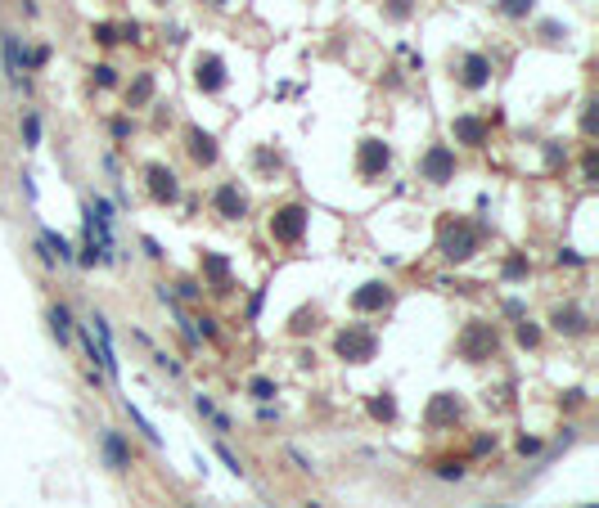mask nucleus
I'll return each mask as SVG.
<instances>
[{"instance_id": "f257e3e1", "label": "nucleus", "mask_w": 599, "mask_h": 508, "mask_svg": "<svg viewBox=\"0 0 599 508\" xmlns=\"http://www.w3.org/2000/svg\"><path fill=\"white\" fill-rule=\"evenodd\" d=\"M482 225H473V220L464 216H442V225H437V252L446 256V261H469L473 252L482 247Z\"/></svg>"}, {"instance_id": "f03ea898", "label": "nucleus", "mask_w": 599, "mask_h": 508, "mask_svg": "<svg viewBox=\"0 0 599 508\" xmlns=\"http://www.w3.org/2000/svg\"><path fill=\"white\" fill-rule=\"evenodd\" d=\"M455 346H460V355L469 365H482V360H492L500 351V333H496V324H487V319H473V324H464Z\"/></svg>"}, {"instance_id": "7ed1b4c3", "label": "nucleus", "mask_w": 599, "mask_h": 508, "mask_svg": "<svg viewBox=\"0 0 599 508\" xmlns=\"http://www.w3.org/2000/svg\"><path fill=\"white\" fill-rule=\"evenodd\" d=\"M334 351L342 360H351V365H365V360H374V351H378V333L365 329V324H347L334 338Z\"/></svg>"}, {"instance_id": "20e7f679", "label": "nucleus", "mask_w": 599, "mask_h": 508, "mask_svg": "<svg viewBox=\"0 0 599 508\" xmlns=\"http://www.w3.org/2000/svg\"><path fill=\"white\" fill-rule=\"evenodd\" d=\"M302 234H307V207L289 203V207H279V212H271V239L279 247H298Z\"/></svg>"}, {"instance_id": "39448f33", "label": "nucleus", "mask_w": 599, "mask_h": 508, "mask_svg": "<svg viewBox=\"0 0 599 508\" xmlns=\"http://www.w3.org/2000/svg\"><path fill=\"white\" fill-rule=\"evenodd\" d=\"M419 176L428 184H450L455 180V148L450 144H428V153L419 158Z\"/></svg>"}, {"instance_id": "423d86ee", "label": "nucleus", "mask_w": 599, "mask_h": 508, "mask_svg": "<svg viewBox=\"0 0 599 508\" xmlns=\"http://www.w3.org/2000/svg\"><path fill=\"white\" fill-rule=\"evenodd\" d=\"M388 163H392V148H388L383 140H361V148H356V176L361 180H378L388 171Z\"/></svg>"}, {"instance_id": "0eeeda50", "label": "nucleus", "mask_w": 599, "mask_h": 508, "mask_svg": "<svg viewBox=\"0 0 599 508\" xmlns=\"http://www.w3.org/2000/svg\"><path fill=\"white\" fill-rule=\"evenodd\" d=\"M144 180H149V198H153V203H163V207H176L180 203V180H176V171H171V167L149 163V167H144Z\"/></svg>"}, {"instance_id": "6e6552de", "label": "nucleus", "mask_w": 599, "mask_h": 508, "mask_svg": "<svg viewBox=\"0 0 599 508\" xmlns=\"http://www.w3.org/2000/svg\"><path fill=\"white\" fill-rule=\"evenodd\" d=\"M212 212L221 220H243V216H248V198H243V189L235 180H221L212 189Z\"/></svg>"}, {"instance_id": "1a4fd4ad", "label": "nucleus", "mask_w": 599, "mask_h": 508, "mask_svg": "<svg viewBox=\"0 0 599 508\" xmlns=\"http://www.w3.org/2000/svg\"><path fill=\"white\" fill-rule=\"evenodd\" d=\"M194 85L203 95H221L226 90V59L221 54H199L194 59Z\"/></svg>"}, {"instance_id": "9d476101", "label": "nucleus", "mask_w": 599, "mask_h": 508, "mask_svg": "<svg viewBox=\"0 0 599 508\" xmlns=\"http://www.w3.org/2000/svg\"><path fill=\"white\" fill-rule=\"evenodd\" d=\"M388 306H392V288L383 279H370L351 293V311L356 315H374V311H388Z\"/></svg>"}, {"instance_id": "9b49d317", "label": "nucleus", "mask_w": 599, "mask_h": 508, "mask_svg": "<svg viewBox=\"0 0 599 508\" xmlns=\"http://www.w3.org/2000/svg\"><path fill=\"white\" fill-rule=\"evenodd\" d=\"M100 454H104L108 473H127V468H131V445H127V437H122L117 427L100 432Z\"/></svg>"}, {"instance_id": "f8f14e48", "label": "nucleus", "mask_w": 599, "mask_h": 508, "mask_svg": "<svg viewBox=\"0 0 599 508\" xmlns=\"http://www.w3.org/2000/svg\"><path fill=\"white\" fill-rule=\"evenodd\" d=\"M450 135H455L460 144H469V148H487V140H492V122L473 117V113H460L455 122H450Z\"/></svg>"}, {"instance_id": "ddd939ff", "label": "nucleus", "mask_w": 599, "mask_h": 508, "mask_svg": "<svg viewBox=\"0 0 599 508\" xmlns=\"http://www.w3.org/2000/svg\"><path fill=\"white\" fill-rule=\"evenodd\" d=\"M487 81H492V59H487V54H464L460 85H464V90H482Z\"/></svg>"}, {"instance_id": "4468645a", "label": "nucleus", "mask_w": 599, "mask_h": 508, "mask_svg": "<svg viewBox=\"0 0 599 508\" xmlns=\"http://www.w3.org/2000/svg\"><path fill=\"white\" fill-rule=\"evenodd\" d=\"M185 140H190V158H194L199 167H212V163H216V153H221V148H216V135H207L203 126H190Z\"/></svg>"}, {"instance_id": "2eb2a0df", "label": "nucleus", "mask_w": 599, "mask_h": 508, "mask_svg": "<svg viewBox=\"0 0 599 508\" xmlns=\"http://www.w3.org/2000/svg\"><path fill=\"white\" fill-rule=\"evenodd\" d=\"M549 324H554V333H568V338H577V333L591 329V315H586L581 306H559V311L549 315Z\"/></svg>"}, {"instance_id": "dca6fc26", "label": "nucleus", "mask_w": 599, "mask_h": 508, "mask_svg": "<svg viewBox=\"0 0 599 508\" xmlns=\"http://www.w3.org/2000/svg\"><path fill=\"white\" fill-rule=\"evenodd\" d=\"M0 49H5V72H9V81L28 90V77H23V45H18V36H14V32H0Z\"/></svg>"}, {"instance_id": "f3484780", "label": "nucleus", "mask_w": 599, "mask_h": 508, "mask_svg": "<svg viewBox=\"0 0 599 508\" xmlns=\"http://www.w3.org/2000/svg\"><path fill=\"white\" fill-rule=\"evenodd\" d=\"M203 275L212 283V293H230V261L221 252H203Z\"/></svg>"}, {"instance_id": "a211bd4d", "label": "nucleus", "mask_w": 599, "mask_h": 508, "mask_svg": "<svg viewBox=\"0 0 599 508\" xmlns=\"http://www.w3.org/2000/svg\"><path fill=\"white\" fill-rule=\"evenodd\" d=\"M455 418H460V401H455V396H446V391H442V396H437L433 405H428V427L455 423Z\"/></svg>"}, {"instance_id": "6ab92c4d", "label": "nucleus", "mask_w": 599, "mask_h": 508, "mask_svg": "<svg viewBox=\"0 0 599 508\" xmlns=\"http://www.w3.org/2000/svg\"><path fill=\"white\" fill-rule=\"evenodd\" d=\"M72 329H77V324H72V311H68L64 302H54V306H50V333H54V342H59V346H68Z\"/></svg>"}, {"instance_id": "aec40b11", "label": "nucleus", "mask_w": 599, "mask_h": 508, "mask_svg": "<svg viewBox=\"0 0 599 508\" xmlns=\"http://www.w3.org/2000/svg\"><path fill=\"white\" fill-rule=\"evenodd\" d=\"M41 243H45V252L50 256H59V261H77V252H72V243L64 239L59 230H50V225H41Z\"/></svg>"}, {"instance_id": "412c9836", "label": "nucleus", "mask_w": 599, "mask_h": 508, "mask_svg": "<svg viewBox=\"0 0 599 508\" xmlns=\"http://www.w3.org/2000/svg\"><path fill=\"white\" fill-rule=\"evenodd\" d=\"M149 99H153V72H140V77L127 85V108H144Z\"/></svg>"}, {"instance_id": "4be33fe9", "label": "nucleus", "mask_w": 599, "mask_h": 508, "mask_svg": "<svg viewBox=\"0 0 599 508\" xmlns=\"http://www.w3.org/2000/svg\"><path fill=\"white\" fill-rule=\"evenodd\" d=\"M194 410H199L203 418H212L216 432H230V427H235V423H230V414H221V410L212 405V396H194Z\"/></svg>"}, {"instance_id": "5701e85b", "label": "nucleus", "mask_w": 599, "mask_h": 508, "mask_svg": "<svg viewBox=\"0 0 599 508\" xmlns=\"http://www.w3.org/2000/svg\"><path fill=\"white\" fill-rule=\"evenodd\" d=\"M23 148H41V113H23Z\"/></svg>"}, {"instance_id": "b1692460", "label": "nucleus", "mask_w": 599, "mask_h": 508, "mask_svg": "<svg viewBox=\"0 0 599 508\" xmlns=\"http://www.w3.org/2000/svg\"><path fill=\"white\" fill-rule=\"evenodd\" d=\"M91 85H95V90H113V85H117V68L113 64H95L91 68Z\"/></svg>"}, {"instance_id": "393cba45", "label": "nucleus", "mask_w": 599, "mask_h": 508, "mask_svg": "<svg viewBox=\"0 0 599 508\" xmlns=\"http://www.w3.org/2000/svg\"><path fill=\"white\" fill-rule=\"evenodd\" d=\"M370 414H374V418H383V423H392V418H397V401H392L388 391H378L374 401H370Z\"/></svg>"}, {"instance_id": "a878e982", "label": "nucleus", "mask_w": 599, "mask_h": 508, "mask_svg": "<svg viewBox=\"0 0 599 508\" xmlns=\"http://www.w3.org/2000/svg\"><path fill=\"white\" fill-rule=\"evenodd\" d=\"M496 9L505 18H528L532 9H536V0H496Z\"/></svg>"}, {"instance_id": "bb28decb", "label": "nucleus", "mask_w": 599, "mask_h": 508, "mask_svg": "<svg viewBox=\"0 0 599 508\" xmlns=\"http://www.w3.org/2000/svg\"><path fill=\"white\" fill-rule=\"evenodd\" d=\"M433 477H442V481H460V477H464V463H460V459H437V463H433Z\"/></svg>"}, {"instance_id": "cd10ccee", "label": "nucleus", "mask_w": 599, "mask_h": 508, "mask_svg": "<svg viewBox=\"0 0 599 508\" xmlns=\"http://www.w3.org/2000/svg\"><path fill=\"white\" fill-rule=\"evenodd\" d=\"M528 275H532V266H528V256H518V252H513V256H509V261H505V279L513 283V279H528Z\"/></svg>"}, {"instance_id": "c85d7f7f", "label": "nucleus", "mask_w": 599, "mask_h": 508, "mask_svg": "<svg viewBox=\"0 0 599 508\" xmlns=\"http://www.w3.org/2000/svg\"><path fill=\"white\" fill-rule=\"evenodd\" d=\"M248 396H252V401H271V396H275V382L257 374V378H248Z\"/></svg>"}, {"instance_id": "c756f323", "label": "nucleus", "mask_w": 599, "mask_h": 508, "mask_svg": "<svg viewBox=\"0 0 599 508\" xmlns=\"http://www.w3.org/2000/svg\"><path fill=\"white\" fill-rule=\"evenodd\" d=\"M513 338H518V346H528V351H532V346H541V329H536L532 319H523V324H518V333H513Z\"/></svg>"}, {"instance_id": "7c9ffc66", "label": "nucleus", "mask_w": 599, "mask_h": 508, "mask_svg": "<svg viewBox=\"0 0 599 508\" xmlns=\"http://www.w3.org/2000/svg\"><path fill=\"white\" fill-rule=\"evenodd\" d=\"M127 414H131V423H136V427L144 432V437H149V445H163V437L153 432V423H149V418H144V414L136 410V405H127Z\"/></svg>"}, {"instance_id": "2f4dec72", "label": "nucleus", "mask_w": 599, "mask_h": 508, "mask_svg": "<svg viewBox=\"0 0 599 508\" xmlns=\"http://www.w3.org/2000/svg\"><path fill=\"white\" fill-rule=\"evenodd\" d=\"M383 14L392 18V23H406V18L414 14V5H410V0H388V5H383Z\"/></svg>"}, {"instance_id": "473e14b6", "label": "nucleus", "mask_w": 599, "mask_h": 508, "mask_svg": "<svg viewBox=\"0 0 599 508\" xmlns=\"http://www.w3.org/2000/svg\"><path fill=\"white\" fill-rule=\"evenodd\" d=\"M91 36H95V41H100V45H117V41H122L113 23H95V32H91Z\"/></svg>"}, {"instance_id": "72a5a7b5", "label": "nucleus", "mask_w": 599, "mask_h": 508, "mask_svg": "<svg viewBox=\"0 0 599 508\" xmlns=\"http://www.w3.org/2000/svg\"><path fill=\"white\" fill-rule=\"evenodd\" d=\"M108 135H113L117 144H122V140H131V117H113V122H108Z\"/></svg>"}, {"instance_id": "f704fd0d", "label": "nucleus", "mask_w": 599, "mask_h": 508, "mask_svg": "<svg viewBox=\"0 0 599 508\" xmlns=\"http://www.w3.org/2000/svg\"><path fill=\"white\" fill-rule=\"evenodd\" d=\"M541 450H545L541 437H518V454H523V459H532V454H541Z\"/></svg>"}, {"instance_id": "c9c22d12", "label": "nucleus", "mask_w": 599, "mask_h": 508, "mask_svg": "<svg viewBox=\"0 0 599 508\" xmlns=\"http://www.w3.org/2000/svg\"><path fill=\"white\" fill-rule=\"evenodd\" d=\"M153 365H158V369H163V374H167V378H180V365H176V360H171V355H167V351H153Z\"/></svg>"}, {"instance_id": "e433bc0d", "label": "nucleus", "mask_w": 599, "mask_h": 508, "mask_svg": "<svg viewBox=\"0 0 599 508\" xmlns=\"http://www.w3.org/2000/svg\"><path fill=\"white\" fill-rule=\"evenodd\" d=\"M216 459H221V463H226V468H230V473H235V477H243V463L235 459V454H230V445H216Z\"/></svg>"}, {"instance_id": "4c0bfd02", "label": "nucleus", "mask_w": 599, "mask_h": 508, "mask_svg": "<svg viewBox=\"0 0 599 508\" xmlns=\"http://www.w3.org/2000/svg\"><path fill=\"white\" fill-rule=\"evenodd\" d=\"M559 266H586V256L581 252H572V247H559V256H554Z\"/></svg>"}, {"instance_id": "58836bf2", "label": "nucleus", "mask_w": 599, "mask_h": 508, "mask_svg": "<svg viewBox=\"0 0 599 508\" xmlns=\"http://www.w3.org/2000/svg\"><path fill=\"white\" fill-rule=\"evenodd\" d=\"M140 247H144V252L153 256V261H163V256H167V252H163V243H158V239H149V234H144V239H140Z\"/></svg>"}, {"instance_id": "ea45409f", "label": "nucleus", "mask_w": 599, "mask_h": 508, "mask_svg": "<svg viewBox=\"0 0 599 508\" xmlns=\"http://www.w3.org/2000/svg\"><path fill=\"white\" fill-rule=\"evenodd\" d=\"M581 401H586V391H581V387H568V391H564V405H568V410H577Z\"/></svg>"}, {"instance_id": "a19ab883", "label": "nucleus", "mask_w": 599, "mask_h": 508, "mask_svg": "<svg viewBox=\"0 0 599 508\" xmlns=\"http://www.w3.org/2000/svg\"><path fill=\"white\" fill-rule=\"evenodd\" d=\"M176 288H180V297H185V302H194V297H203V288H199V283H176Z\"/></svg>"}, {"instance_id": "79ce46f5", "label": "nucleus", "mask_w": 599, "mask_h": 508, "mask_svg": "<svg viewBox=\"0 0 599 508\" xmlns=\"http://www.w3.org/2000/svg\"><path fill=\"white\" fill-rule=\"evenodd\" d=\"M487 450H496V437H478V441H473V454H487Z\"/></svg>"}, {"instance_id": "37998d69", "label": "nucleus", "mask_w": 599, "mask_h": 508, "mask_svg": "<svg viewBox=\"0 0 599 508\" xmlns=\"http://www.w3.org/2000/svg\"><path fill=\"white\" fill-rule=\"evenodd\" d=\"M545 158H549V167H559V163H564L568 153H564V148H559V144H549V148H545Z\"/></svg>"}, {"instance_id": "c03bdc74", "label": "nucleus", "mask_w": 599, "mask_h": 508, "mask_svg": "<svg viewBox=\"0 0 599 508\" xmlns=\"http://www.w3.org/2000/svg\"><path fill=\"white\" fill-rule=\"evenodd\" d=\"M262 315V293H252V302H248V319Z\"/></svg>"}, {"instance_id": "a18cd8bd", "label": "nucleus", "mask_w": 599, "mask_h": 508, "mask_svg": "<svg viewBox=\"0 0 599 508\" xmlns=\"http://www.w3.org/2000/svg\"><path fill=\"white\" fill-rule=\"evenodd\" d=\"M207 5H212V9H221V5H230V0H207Z\"/></svg>"}, {"instance_id": "49530a36", "label": "nucleus", "mask_w": 599, "mask_h": 508, "mask_svg": "<svg viewBox=\"0 0 599 508\" xmlns=\"http://www.w3.org/2000/svg\"><path fill=\"white\" fill-rule=\"evenodd\" d=\"M153 5H167V0H153Z\"/></svg>"}, {"instance_id": "de8ad7c7", "label": "nucleus", "mask_w": 599, "mask_h": 508, "mask_svg": "<svg viewBox=\"0 0 599 508\" xmlns=\"http://www.w3.org/2000/svg\"><path fill=\"white\" fill-rule=\"evenodd\" d=\"M586 508H599V504H586Z\"/></svg>"}, {"instance_id": "09e8293b", "label": "nucleus", "mask_w": 599, "mask_h": 508, "mask_svg": "<svg viewBox=\"0 0 599 508\" xmlns=\"http://www.w3.org/2000/svg\"><path fill=\"white\" fill-rule=\"evenodd\" d=\"M190 508H194V504H190Z\"/></svg>"}]
</instances>
